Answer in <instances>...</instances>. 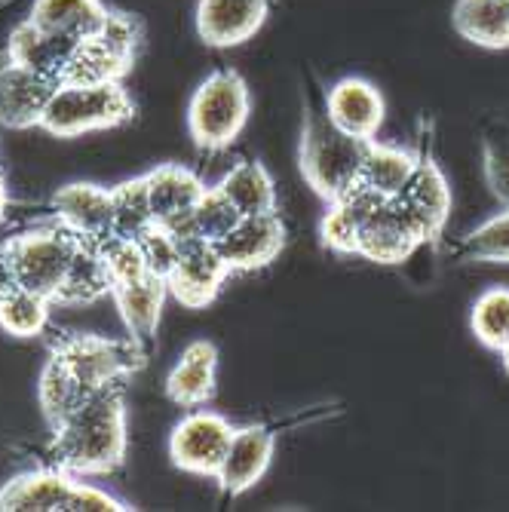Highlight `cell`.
<instances>
[{"mask_svg":"<svg viewBox=\"0 0 509 512\" xmlns=\"http://www.w3.org/2000/svg\"><path fill=\"white\" fill-rule=\"evenodd\" d=\"M326 114L329 120L353 135V138H362V142H372L378 138L381 126H384V117H387V102L381 96V89L365 80V77H344L338 80L329 92H326Z\"/></svg>","mask_w":509,"mask_h":512,"instance_id":"cell-15","label":"cell"},{"mask_svg":"<svg viewBox=\"0 0 509 512\" xmlns=\"http://www.w3.org/2000/svg\"><path fill=\"white\" fill-rule=\"evenodd\" d=\"M234 424L224 414L212 408H191L169 433V457L178 470L215 479L221 463L227 457L230 439H234Z\"/></svg>","mask_w":509,"mask_h":512,"instance_id":"cell-7","label":"cell"},{"mask_svg":"<svg viewBox=\"0 0 509 512\" xmlns=\"http://www.w3.org/2000/svg\"><path fill=\"white\" fill-rule=\"evenodd\" d=\"M286 246V224L280 212L240 215L237 224L215 243L230 273H249L267 267Z\"/></svg>","mask_w":509,"mask_h":512,"instance_id":"cell-11","label":"cell"},{"mask_svg":"<svg viewBox=\"0 0 509 512\" xmlns=\"http://www.w3.org/2000/svg\"><path fill=\"white\" fill-rule=\"evenodd\" d=\"M111 209H114V234L111 237L138 240L148 227H154L145 175L129 178V181L117 184V188H111Z\"/></svg>","mask_w":509,"mask_h":512,"instance_id":"cell-31","label":"cell"},{"mask_svg":"<svg viewBox=\"0 0 509 512\" xmlns=\"http://www.w3.org/2000/svg\"><path fill=\"white\" fill-rule=\"evenodd\" d=\"M7 209H10V191L4 184V175H0V224H4V218H7Z\"/></svg>","mask_w":509,"mask_h":512,"instance_id":"cell-40","label":"cell"},{"mask_svg":"<svg viewBox=\"0 0 509 512\" xmlns=\"http://www.w3.org/2000/svg\"><path fill=\"white\" fill-rule=\"evenodd\" d=\"M368 194L365 191H350L341 200L329 203V212L322 215L319 224V237L322 246L338 252V255H356V240H359V221H362V209H365Z\"/></svg>","mask_w":509,"mask_h":512,"instance_id":"cell-30","label":"cell"},{"mask_svg":"<svg viewBox=\"0 0 509 512\" xmlns=\"http://www.w3.org/2000/svg\"><path fill=\"white\" fill-rule=\"evenodd\" d=\"M482 169L488 191L509 209V120L491 117L482 126Z\"/></svg>","mask_w":509,"mask_h":512,"instance_id":"cell-34","label":"cell"},{"mask_svg":"<svg viewBox=\"0 0 509 512\" xmlns=\"http://www.w3.org/2000/svg\"><path fill=\"white\" fill-rule=\"evenodd\" d=\"M227 276L230 267L215 249V243L197 237H178V255L166 276V286L181 307H209L218 298L221 286L227 283Z\"/></svg>","mask_w":509,"mask_h":512,"instance_id":"cell-10","label":"cell"},{"mask_svg":"<svg viewBox=\"0 0 509 512\" xmlns=\"http://www.w3.org/2000/svg\"><path fill=\"white\" fill-rule=\"evenodd\" d=\"M365 145L368 142H362V138L341 132L329 120L326 105H322V111L307 117L304 132H301L298 160H301L304 181L326 203L347 197L350 191H356V184H359Z\"/></svg>","mask_w":509,"mask_h":512,"instance_id":"cell-2","label":"cell"},{"mask_svg":"<svg viewBox=\"0 0 509 512\" xmlns=\"http://www.w3.org/2000/svg\"><path fill=\"white\" fill-rule=\"evenodd\" d=\"M77 482L53 463L19 473L0 488V512H65Z\"/></svg>","mask_w":509,"mask_h":512,"instance_id":"cell-18","label":"cell"},{"mask_svg":"<svg viewBox=\"0 0 509 512\" xmlns=\"http://www.w3.org/2000/svg\"><path fill=\"white\" fill-rule=\"evenodd\" d=\"M105 295H111V279L99 252V243L80 240L53 304H92Z\"/></svg>","mask_w":509,"mask_h":512,"instance_id":"cell-27","label":"cell"},{"mask_svg":"<svg viewBox=\"0 0 509 512\" xmlns=\"http://www.w3.org/2000/svg\"><path fill=\"white\" fill-rule=\"evenodd\" d=\"M4 246L19 289L37 292L53 301L74 261L80 237L65 224H50V227H34L25 230V234H16Z\"/></svg>","mask_w":509,"mask_h":512,"instance_id":"cell-6","label":"cell"},{"mask_svg":"<svg viewBox=\"0 0 509 512\" xmlns=\"http://www.w3.org/2000/svg\"><path fill=\"white\" fill-rule=\"evenodd\" d=\"M448 258L454 264H509V209L460 237L448 249Z\"/></svg>","mask_w":509,"mask_h":512,"instance_id":"cell-29","label":"cell"},{"mask_svg":"<svg viewBox=\"0 0 509 512\" xmlns=\"http://www.w3.org/2000/svg\"><path fill=\"white\" fill-rule=\"evenodd\" d=\"M135 102L123 89V80H65L56 86L50 105L43 111L40 129L59 138H77L83 132L114 129L132 120Z\"/></svg>","mask_w":509,"mask_h":512,"instance_id":"cell-3","label":"cell"},{"mask_svg":"<svg viewBox=\"0 0 509 512\" xmlns=\"http://www.w3.org/2000/svg\"><path fill=\"white\" fill-rule=\"evenodd\" d=\"M451 25L485 50H509V0H457Z\"/></svg>","mask_w":509,"mask_h":512,"instance_id":"cell-25","label":"cell"},{"mask_svg":"<svg viewBox=\"0 0 509 512\" xmlns=\"http://www.w3.org/2000/svg\"><path fill=\"white\" fill-rule=\"evenodd\" d=\"M470 329L476 341L494 353L509 344V286H491L473 301Z\"/></svg>","mask_w":509,"mask_h":512,"instance_id":"cell-33","label":"cell"},{"mask_svg":"<svg viewBox=\"0 0 509 512\" xmlns=\"http://www.w3.org/2000/svg\"><path fill=\"white\" fill-rule=\"evenodd\" d=\"M53 301L28 289H16L7 298H0V329L16 338H37L46 332L53 313Z\"/></svg>","mask_w":509,"mask_h":512,"instance_id":"cell-32","label":"cell"},{"mask_svg":"<svg viewBox=\"0 0 509 512\" xmlns=\"http://www.w3.org/2000/svg\"><path fill=\"white\" fill-rule=\"evenodd\" d=\"M89 396L92 393L71 375V371L65 368V362H59L56 356H50L43 362L40 381H37V405H40V414H43V421L50 430H56L65 417Z\"/></svg>","mask_w":509,"mask_h":512,"instance_id":"cell-28","label":"cell"},{"mask_svg":"<svg viewBox=\"0 0 509 512\" xmlns=\"http://www.w3.org/2000/svg\"><path fill=\"white\" fill-rule=\"evenodd\" d=\"M240 212L230 206V200L218 191V188H209L200 200V206L194 209L191 221L184 224L181 234L175 237H197V240H209V243H218L230 227L237 224Z\"/></svg>","mask_w":509,"mask_h":512,"instance_id":"cell-35","label":"cell"},{"mask_svg":"<svg viewBox=\"0 0 509 512\" xmlns=\"http://www.w3.org/2000/svg\"><path fill=\"white\" fill-rule=\"evenodd\" d=\"M270 0H200L197 31L209 46H240L267 22Z\"/></svg>","mask_w":509,"mask_h":512,"instance_id":"cell-19","label":"cell"},{"mask_svg":"<svg viewBox=\"0 0 509 512\" xmlns=\"http://www.w3.org/2000/svg\"><path fill=\"white\" fill-rule=\"evenodd\" d=\"M414 166H418V154L396 148V145H384V142H378V138H372V142L365 145L362 172H359L356 188L378 197V200H393L408 184Z\"/></svg>","mask_w":509,"mask_h":512,"instance_id":"cell-24","label":"cell"},{"mask_svg":"<svg viewBox=\"0 0 509 512\" xmlns=\"http://www.w3.org/2000/svg\"><path fill=\"white\" fill-rule=\"evenodd\" d=\"M215 188L230 200L240 215H261L276 212V184L264 163L258 160H240L230 166L227 175L215 184Z\"/></svg>","mask_w":509,"mask_h":512,"instance_id":"cell-26","label":"cell"},{"mask_svg":"<svg viewBox=\"0 0 509 512\" xmlns=\"http://www.w3.org/2000/svg\"><path fill=\"white\" fill-rule=\"evenodd\" d=\"M126 448V390L123 384H111L83 399L53 430L50 463L77 479L108 476L120 470Z\"/></svg>","mask_w":509,"mask_h":512,"instance_id":"cell-1","label":"cell"},{"mask_svg":"<svg viewBox=\"0 0 509 512\" xmlns=\"http://www.w3.org/2000/svg\"><path fill=\"white\" fill-rule=\"evenodd\" d=\"M424 243L418 224L408 218V212L396 200H378L368 194L362 221H359V240L356 255L375 264H402Z\"/></svg>","mask_w":509,"mask_h":512,"instance_id":"cell-8","label":"cell"},{"mask_svg":"<svg viewBox=\"0 0 509 512\" xmlns=\"http://www.w3.org/2000/svg\"><path fill=\"white\" fill-rule=\"evenodd\" d=\"M50 356L65 362V368L89 393L126 384L148 362V353L132 338H105L89 332H59L50 341Z\"/></svg>","mask_w":509,"mask_h":512,"instance_id":"cell-5","label":"cell"},{"mask_svg":"<svg viewBox=\"0 0 509 512\" xmlns=\"http://www.w3.org/2000/svg\"><path fill=\"white\" fill-rule=\"evenodd\" d=\"M497 353H500V362H503V371H506V375H509V344H506V347H500Z\"/></svg>","mask_w":509,"mask_h":512,"instance_id":"cell-41","label":"cell"},{"mask_svg":"<svg viewBox=\"0 0 509 512\" xmlns=\"http://www.w3.org/2000/svg\"><path fill=\"white\" fill-rule=\"evenodd\" d=\"M111 298L120 310V319L126 325L129 338L142 347L145 353H151V347L157 344V329H160V316H163V304L169 298V286L166 279L157 273H148L145 279L129 286H114Z\"/></svg>","mask_w":509,"mask_h":512,"instance_id":"cell-20","label":"cell"},{"mask_svg":"<svg viewBox=\"0 0 509 512\" xmlns=\"http://www.w3.org/2000/svg\"><path fill=\"white\" fill-rule=\"evenodd\" d=\"M218 390V347L206 338L191 341L166 378V396L181 408H200Z\"/></svg>","mask_w":509,"mask_h":512,"instance_id":"cell-21","label":"cell"},{"mask_svg":"<svg viewBox=\"0 0 509 512\" xmlns=\"http://www.w3.org/2000/svg\"><path fill=\"white\" fill-rule=\"evenodd\" d=\"M273 451H276L273 427H264V424L237 427L215 482L230 497H240V494L252 491L267 476L270 463H273Z\"/></svg>","mask_w":509,"mask_h":512,"instance_id":"cell-14","label":"cell"},{"mask_svg":"<svg viewBox=\"0 0 509 512\" xmlns=\"http://www.w3.org/2000/svg\"><path fill=\"white\" fill-rule=\"evenodd\" d=\"M145 181H148V200H151L154 224L172 230V234H181L184 224L191 221L194 209L200 206L203 194L209 191L194 169L178 166V163L151 169L145 175Z\"/></svg>","mask_w":509,"mask_h":512,"instance_id":"cell-13","label":"cell"},{"mask_svg":"<svg viewBox=\"0 0 509 512\" xmlns=\"http://www.w3.org/2000/svg\"><path fill=\"white\" fill-rule=\"evenodd\" d=\"M99 252H102V261H105V270H108V279H111V289L138 283V279H145L151 273L145 249L138 240L108 237V240L99 243Z\"/></svg>","mask_w":509,"mask_h":512,"instance_id":"cell-36","label":"cell"},{"mask_svg":"<svg viewBox=\"0 0 509 512\" xmlns=\"http://www.w3.org/2000/svg\"><path fill=\"white\" fill-rule=\"evenodd\" d=\"M53 212L59 224L74 230L80 240L102 243L114 234L111 188H102V184H92V181L65 184L53 197Z\"/></svg>","mask_w":509,"mask_h":512,"instance_id":"cell-17","label":"cell"},{"mask_svg":"<svg viewBox=\"0 0 509 512\" xmlns=\"http://www.w3.org/2000/svg\"><path fill=\"white\" fill-rule=\"evenodd\" d=\"M135 46H138V25L129 16L111 10L102 31L86 37L77 46V53H74L62 83L65 80H80V83L123 80L135 62Z\"/></svg>","mask_w":509,"mask_h":512,"instance_id":"cell-9","label":"cell"},{"mask_svg":"<svg viewBox=\"0 0 509 512\" xmlns=\"http://www.w3.org/2000/svg\"><path fill=\"white\" fill-rule=\"evenodd\" d=\"M393 200L418 224L424 243H439L451 215V184L430 154L418 157V166H414L408 184Z\"/></svg>","mask_w":509,"mask_h":512,"instance_id":"cell-12","label":"cell"},{"mask_svg":"<svg viewBox=\"0 0 509 512\" xmlns=\"http://www.w3.org/2000/svg\"><path fill=\"white\" fill-rule=\"evenodd\" d=\"M111 10L102 0H34L28 22L46 34H56L74 43L99 34Z\"/></svg>","mask_w":509,"mask_h":512,"instance_id":"cell-22","label":"cell"},{"mask_svg":"<svg viewBox=\"0 0 509 512\" xmlns=\"http://www.w3.org/2000/svg\"><path fill=\"white\" fill-rule=\"evenodd\" d=\"M126 509H132V506L126 500H120L117 494L96 488V485L77 482L65 512H126Z\"/></svg>","mask_w":509,"mask_h":512,"instance_id":"cell-38","label":"cell"},{"mask_svg":"<svg viewBox=\"0 0 509 512\" xmlns=\"http://www.w3.org/2000/svg\"><path fill=\"white\" fill-rule=\"evenodd\" d=\"M16 289H19V283H16V273H13L10 255H7V246L0 243V298H7Z\"/></svg>","mask_w":509,"mask_h":512,"instance_id":"cell-39","label":"cell"},{"mask_svg":"<svg viewBox=\"0 0 509 512\" xmlns=\"http://www.w3.org/2000/svg\"><path fill=\"white\" fill-rule=\"evenodd\" d=\"M252 114V92L240 71H212L188 102V132L206 154L224 151L240 138Z\"/></svg>","mask_w":509,"mask_h":512,"instance_id":"cell-4","label":"cell"},{"mask_svg":"<svg viewBox=\"0 0 509 512\" xmlns=\"http://www.w3.org/2000/svg\"><path fill=\"white\" fill-rule=\"evenodd\" d=\"M77 46L80 43L46 34L25 19L22 25H16L13 37H10V62H19L43 77H53L56 83H62V77L77 53Z\"/></svg>","mask_w":509,"mask_h":512,"instance_id":"cell-23","label":"cell"},{"mask_svg":"<svg viewBox=\"0 0 509 512\" xmlns=\"http://www.w3.org/2000/svg\"><path fill=\"white\" fill-rule=\"evenodd\" d=\"M56 80L43 77L19 62L0 68V126L4 129H34L50 105Z\"/></svg>","mask_w":509,"mask_h":512,"instance_id":"cell-16","label":"cell"},{"mask_svg":"<svg viewBox=\"0 0 509 512\" xmlns=\"http://www.w3.org/2000/svg\"><path fill=\"white\" fill-rule=\"evenodd\" d=\"M138 243H142V249H145V258H148L151 273H157V276L166 279L169 270H172V264H175V255H178V237L172 234V230L154 224V227L145 230L142 237H138Z\"/></svg>","mask_w":509,"mask_h":512,"instance_id":"cell-37","label":"cell"}]
</instances>
